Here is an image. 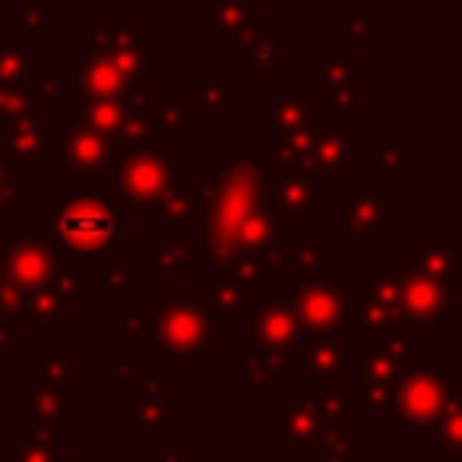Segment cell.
I'll list each match as a JSON object with an SVG mask.
<instances>
[{
	"instance_id": "obj_1",
	"label": "cell",
	"mask_w": 462,
	"mask_h": 462,
	"mask_svg": "<svg viewBox=\"0 0 462 462\" xmlns=\"http://www.w3.org/2000/svg\"><path fill=\"white\" fill-rule=\"evenodd\" d=\"M60 238L73 247H83V251H96L105 241L115 235V216H111L108 203L96 197L73 199L64 212H60Z\"/></svg>"
}]
</instances>
